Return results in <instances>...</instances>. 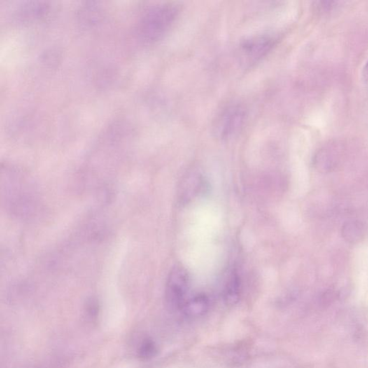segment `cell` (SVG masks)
Instances as JSON below:
<instances>
[{
    "label": "cell",
    "instance_id": "8",
    "mask_svg": "<svg viewBox=\"0 0 368 368\" xmlns=\"http://www.w3.org/2000/svg\"><path fill=\"white\" fill-rule=\"evenodd\" d=\"M208 307V298L205 295H198L186 301L182 309L187 316L197 317L207 312Z\"/></svg>",
    "mask_w": 368,
    "mask_h": 368
},
{
    "label": "cell",
    "instance_id": "4",
    "mask_svg": "<svg viewBox=\"0 0 368 368\" xmlns=\"http://www.w3.org/2000/svg\"><path fill=\"white\" fill-rule=\"evenodd\" d=\"M189 288V276L185 268L176 266L171 270L167 280L166 299L173 309L183 308Z\"/></svg>",
    "mask_w": 368,
    "mask_h": 368
},
{
    "label": "cell",
    "instance_id": "12",
    "mask_svg": "<svg viewBox=\"0 0 368 368\" xmlns=\"http://www.w3.org/2000/svg\"><path fill=\"white\" fill-rule=\"evenodd\" d=\"M362 73H363L364 80H365L366 82L368 83V61L367 64H365V66H364Z\"/></svg>",
    "mask_w": 368,
    "mask_h": 368
},
{
    "label": "cell",
    "instance_id": "2",
    "mask_svg": "<svg viewBox=\"0 0 368 368\" xmlns=\"http://www.w3.org/2000/svg\"><path fill=\"white\" fill-rule=\"evenodd\" d=\"M246 116V110L243 106L238 104L229 105L216 117L213 126L214 133L222 140L232 138L243 128Z\"/></svg>",
    "mask_w": 368,
    "mask_h": 368
},
{
    "label": "cell",
    "instance_id": "7",
    "mask_svg": "<svg viewBox=\"0 0 368 368\" xmlns=\"http://www.w3.org/2000/svg\"><path fill=\"white\" fill-rule=\"evenodd\" d=\"M365 227L360 221L350 220L345 222L341 228L343 239L350 244L359 243L364 238Z\"/></svg>",
    "mask_w": 368,
    "mask_h": 368
},
{
    "label": "cell",
    "instance_id": "5",
    "mask_svg": "<svg viewBox=\"0 0 368 368\" xmlns=\"http://www.w3.org/2000/svg\"><path fill=\"white\" fill-rule=\"evenodd\" d=\"M24 178L22 177L17 176L15 178V182H10L6 183V199L10 201V205H12V208L14 206H17L16 212L17 215H23L24 213V206L27 207L29 206L32 209L33 205L36 204V192H32V189L28 191V187H31V183L23 181ZM24 180H26L24 179ZM27 209V208H26Z\"/></svg>",
    "mask_w": 368,
    "mask_h": 368
},
{
    "label": "cell",
    "instance_id": "9",
    "mask_svg": "<svg viewBox=\"0 0 368 368\" xmlns=\"http://www.w3.org/2000/svg\"><path fill=\"white\" fill-rule=\"evenodd\" d=\"M241 293V281L238 273L233 272L229 276L224 289V300L227 304L233 306L238 304Z\"/></svg>",
    "mask_w": 368,
    "mask_h": 368
},
{
    "label": "cell",
    "instance_id": "11",
    "mask_svg": "<svg viewBox=\"0 0 368 368\" xmlns=\"http://www.w3.org/2000/svg\"><path fill=\"white\" fill-rule=\"evenodd\" d=\"M156 352L157 349L155 343L150 339L145 341L140 349V356L145 359H149L153 357Z\"/></svg>",
    "mask_w": 368,
    "mask_h": 368
},
{
    "label": "cell",
    "instance_id": "10",
    "mask_svg": "<svg viewBox=\"0 0 368 368\" xmlns=\"http://www.w3.org/2000/svg\"><path fill=\"white\" fill-rule=\"evenodd\" d=\"M334 165H335V161L332 159L331 154L327 150H322L317 155L316 166L320 172H329L334 168Z\"/></svg>",
    "mask_w": 368,
    "mask_h": 368
},
{
    "label": "cell",
    "instance_id": "6",
    "mask_svg": "<svg viewBox=\"0 0 368 368\" xmlns=\"http://www.w3.org/2000/svg\"><path fill=\"white\" fill-rule=\"evenodd\" d=\"M204 181L203 175L200 172L194 171L189 173L181 184V198L190 199L195 197L203 188Z\"/></svg>",
    "mask_w": 368,
    "mask_h": 368
},
{
    "label": "cell",
    "instance_id": "3",
    "mask_svg": "<svg viewBox=\"0 0 368 368\" xmlns=\"http://www.w3.org/2000/svg\"><path fill=\"white\" fill-rule=\"evenodd\" d=\"M277 41L276 35L271 33L255 35L243 40L239 48L242 63L248 66L255 64L272 50Z\"/></svg>",
    "mask_w": 368,
    "mask_h": 368
},
{
    "label": "cell",
    "instance_id": "1",
    "mask_svg": "<svg viewBox=\"0 0 368 368\" xmlns=\"http://www.w3.org/2000/svg\"><path fill=\"white\" fill-rule=\"evenodd\" d=\"M179 14V8L173 3L156 5L149 10L140 22V34L147 43L161 39L172 27Z\"/></svg>",
    "mask_w": 368,
    "mask_h": 368
}]
</instances>
